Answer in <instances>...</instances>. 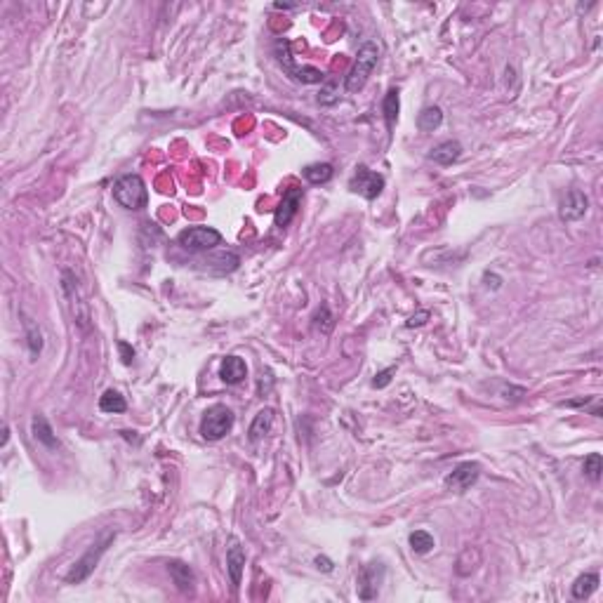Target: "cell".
<instances>
[{
    "label": "cell",
    "instance_id": "obj_14",
    "mask_svg": "<svg viewBox=\"0 0 603 603\" xmlns=\"http://www.w3.org/2000/svg\"><path fill=\"white\" fill-rule=\"evenodd\" d=\"M459 156H462V144L455 142V139L441 142V144L434 146L432 153H429V158H432L434 163H439V165H452L455 160H459Z\"/></svg>",
    "mask_w": 603,
    "mask_h": 603
},
{
    "label": "cell",
    "instance_id": "obj_7",
    "mask_svg": "<svg viewBox=\"0 0 603 603\" xmlns=\"http://www.w3.org/2000/svg\"><path fill=\"white\" fill-rule=\"evenodd\" d=\"M349 189L354 191V194L363 196L366 201H375L382 194V189H384V177H382L380 172H373L370 168H366V165H358L354 177H351L349 182Z\"/></svg>",
    "mask_w": 603,
    "mask_h": 603
},
{
    "label": "cell",
    "instance_id": "obj_15",
    "mask_svg": "<svg viewBox=\"0 0 603 603\" xmlns=\"http://www.w3.org/2000/svg\"><path fill=\"white\" fill-rule=\"evenodd\" d=\"M31 429H33V439L38 441L40 445H45L47 450H57V448H59V439H57V434L52 432L50 422H47L43 415H35L33 417Z\"/></svg>",
    "mask_w": 603,
    "mask_h": 603
},
{
    "label": "cell",
    "instance_id": "obj_13",
    "mask_svg": "<svg viewBox=\"0 0 603 603\" xmlns=\"http://www.w3.org/2000/svg\"><path fill=\"white\" fill-rule=\"evenodd\" d=\"M246 375H248V366L241 356H226L222 366H219V377H222V382H226V384H241V382L246 380Z\"/></svg>",
    "mask_w": 603,
    "mask_h": 603
},
{
    "label": "cell",
    "instance_id": "obj_25",
    "mask_svg": "<svg viewBox=\"0 0 603 603\" xmlns=\"http://www.w3.org/2000/svg\"><path fill=\"white\" fill-rule=\"evenodd\" d=\"M26 339H28V349H31V356H38L40 349H43V335H40L38 325L28 321L26 323Z\"/></svg>",
    "mask_w": 603,
    "mask_h": 603
},
{
    "label": "cell",
    "instance_id": "obj_11",
    "mask_svg": "<svg viewBox=\"0 0 603 603\" xmlns=\"http://www.w3.org/2000/svg\"><path fill=\"white\" fill-rule=\"evenodd\" d=\"M382 577H384V568H382V563L363 566L361 572H358V596H361L363 601H373L380 592Z\"/></svg>",
    "mask_w": 603,
    "mask_h": 603
},
{
    "label": "cell",
    "instance_id": "obj_1",
    "mask_svg": "<svg viewBox=\"0 0 603 603\" xmlns=\"http://www.w3.org/2000/svg\"><path fill=\"white\" fill-rule=\"evenodd\" d=\"M113 198L125 210H142L148 203V191L139 175H123L113 184Z\"/></svg>",
    "mask_w": 603,
    "mask_h": 603
},
{
    "label": "cell",
    "instance_id": "obj_28",
    "mask_svg": "<svg viewBox=\"0 0 603 603\" xmlns=\"http://www.w3.org/2000/svg\"><path fill=\"white\" fill-rule=\"evenodd\" d=\"M396 373V366H389V368H384L382 370V373H377L375 375V380H373V387H377V389H384L387 384H389L391 382V375Z\"/></svg>",
    "mask_w": 603,
    "mask_h": 603
},
{
    "label": "cell",
    "instance_id": "obj_17",
    "mask_svg": "<svg viewBox=\"0 0 603 603\" xmlns=\"http://www.w3.org/2000/svg\"><path fill=\"white\" fill-rule=\"evenodd\" d=\"M271 425H273V410L271 408L260 410V413L255 415L253 425H250V432H248L250 434V441H253V443L262 441L269 432H271Z\"/></svg>",
    "mask_w": 603,
    "mask_h": 603
},
{
    "label": "cell",
    "instance_id": "obj_19",
    "mask_svg": "<svg viewBox=\"0 0 603 603\" xmlns=\"http://www.w3.org/2000/svg\"><path fill=\"white\" fill-rule=\"evenodd\" d=\"M441 123H443V111H441L439 106H427V109H422V113L417 116V128H420L422 133H434V130L441 128Z\"/></svg>",
    "mask_w": 603,
    "mask_h": 603
},
{
    "label": "cell",
    "instance_id": "obj_18",
    "mask_svg": "<svg viewBox=\"0 0 603 603\" xmlns=\"http://www.w3.org/2000/svg\"><path fill=\"white\" fill-rule=\"evenodd\" d=\"M596 587H599V575L596 572H584V575H580L572 582V599L577 601L589 599L596 592Z\"/></svg>",
    "mask_w": 603,
    "mask_h": 603
},
{
    "label": "cell",
    "instance_id": "obj_21",
    "mask_svg": "<svg viewBox=\"0 0 603 603\" xmlns=\"http://www.w3.org/2000/svg\"><path fill=\"white\" fill-rule=\"evenodd\" d=\"M99 410L101 413H113V415L125 413V410H128V403H125V398L118 391L109 389V391H104V396L99 398Z\"/></svg>",
    "mask_w": 603,
    "mask_h": 603
},
{
    "label": "cell",
    "instance_id": "obj_4",
    "mask_svg": "<svg viewBox=\"0 0 603 603\" xmlns=\"http://www.w3.org/2000/svg\"><path fill=\"white\" fill-rule=\"evenodd\" d=\"M234 429V413L226 405H212L201 420V436L205 441H222Z\"/></svg>",
    "mask_w": 603,
    "mask_h": 603
},
{
    "label": "cell",
    "instance_id": "obj_9",
    "mask_svg": "<svg viewBox=\"0 0 603 603\" xmlns=\"http://www.w3.org/2000/svg\"><path fill=\"white\" fill-rule=\"evenodd\" d=\"M589 210V198L580 189H570L559 203V217L563 222H580Z\"/></svg>",
    "mask_w": 603,
    "mask_h": 603
},
{
    "label": "cell",
    "instance_id": "obj_8",
    "mask_svg": "<svg viewBox=\"0 0 603 603\" xmlns=\"http://www.w3.org/2000/svg\"><path fill=\"white\" fill-rule=\"evenodd\" d=\"M479 476H481L479 462H462L445 476V488L452 493H464L479 481Z\"/></svg>",
    "mask_w": 603,
    "mask_h": 603
},
{
    "label": "cell",
    "instance_id": "obj_23",
    "mask_svg": "<svg viewBox=\"0 0 603 603\" xmlns=\"http://www.w3.org/2000/svg\"><path fill=\"white\" fill-rule=\"evenodd\" d=\"M408 540H410V547H413L415 554H429L436 547L434 535L427 533V530H415V533H410Z\"/></svg>",
    "mask_w": 603,
    "mask_h": 603
},
{
    "label": "cell",
    "instance_id": "obj_5",
    "mask_svg": "<svg viewBox=\"0 0 603 603\" xmlns=\"http://www.w3.org/2000/svg\"><path fill=\"white\" fill-rule=\"evenodd\" d=\"M276 59L278 64L283 67L285 76H290L292 80L297 83H304V85H314V83H323V74L314 67H297L295 64V57L290 52V43L288 40L280 38L276 43Z\"/></svg>",
    "mask_w": 603,
    "mask_h": 603
},
{
    "label": "cell",
    "instance_id": "obj_20",
    "mask_svg": "<svg viewBox=\"0 0 603 603\" xmlns=\"http://www.w3.org/2000/svg\"><path fill=\"white\" fill-rule=\"evenodd\" d=\"M302 175L309 184H328L332 179V175H335V170H332L330 163H314V165H307Z\"/></svg>",
    "mask_w": 603,
    "mask_h": 603
},
{
    "label": "cell",
    "instance_id": "obj_3",
    "mask_svg": "<svg viewBox=\"0 0 603 603\" xmlns=\"http://www.w3.org/2000/svg\"><path fill=\"white\" fill-rule=\"evenodd\" d=\"M377 62H380V47L375 45L373 40L363 43L356 55L354 67H351L349 76H346V92H358V90H363V85H366L370 78V74H373V69L377 67Z\"/></svg>",
    "mask_w": 603,
    "mask_h": 603
},
{
    "label": "cell",
    "instance_id": "obj_22",
    "mask_svg": "<svg viewBox=\"0 0 603 603\" xmlns=\"http://www.w3.org/2000/svg\"><path fill=\"white\" fill-rule=\"evenodd\" d=\"M398 109H401V99H398V90H389L384 101H382V111H384L387 125L393 128V123L398 121Z\"/></svg>",
    "mask_w": 603,
    "mask_h": 603
},
{
    "label": "cell",
    "instance_id": "obj_2",
    "mask_svg": "<svg viewBox=\"0 0 603 603\" xmlns=\"http://www.w3.org/2000/svg\"><path fill=\"white\" fill-rule=\"evenodd\" d=\"M116 540V530H106L104 535H101V540H97L94 542L92 547L87 549L85 554H83V557L76 561L74 563V568L69 570V575H67V582L69 584H80V582H85L90 575H92V570L97 568V563H99V559L104 557V552L106 549H109V545L111 542Z\"/></svg>",
    "mask_w": 603,
    "mask_h": 603
},
{
    "label": "cell",
    "instance_id": "obj_30",
    "mask_svg": "<svg viewBox=\"0 0 603 603\" xmlns=\"http://www.w3.org/2000/svg\"><path fill=\"white\" fill-rule=\"evenodd\" d=\"M316 568L323 570V572H330L332 570V561L325 559V557H316Z\"/></svg>",
    "mask_w": 603,
    "mask_h": 603
},
{
    "label": "cell",
    "instance_id": "obj_26",
    "mask_svg": "<svg viewBox=\"0 0 603 603\" xmlns=\"http://www.w3.org/2000/svg\"><path fill=\"white\" fill-rule=\"evenodd\" d=\"M601 471H603V457L599 455V452H592V455L584 459V474H587L592 481H599Z\"/></svg>",
    "mask_w": 603,
    "mask_h": 603
},
{
    "label": "cell",
    "instance_id": "obj_31",
    "mask_svg": "<svg viewBox=\"0 0 603 603\" xmlns=\"http://www.w3.org/2000/svg\"><path fill=\"white\" fill-rule=\"evenodd\" d=\"M429 319V314L427 312H422V314H417V316H413V319L408 321V328H415V325H422L425 323V321Z\"/></svg>",
    "mask_w": 603,
    "mask_h": 603
},
{
    "label": "cell",
    "instance_id": "obj_6",
    "mask_svg": "<svg viewBox=\"0 0 603 603\" xmlns=\"http://www.w3.org/2000/svg\"><path fill=\"white\" fill-rule=\"evenodd\" d=\"M177 243L189 253H207L222 243V234L212 226H191L177 236Z\"/></svg>",
    "mask_w": 603,
    "mask_h": 603
},
{
    "label": "cell",
    "instance_id": "obj_29",
    "mask_svg": "<svg viewBox=\"0 0 603 603\" xmlns=\"http://www.w3.org/2000/svg\"><path fill=\"white\" fill-rule=\"evenodd\" d=\"M118 349H121V354H123V363H125V366H130V363H133V358H135V349L128 342H121V344H118Z\"/></svg>",
    "mask_w": 603,
    "mask_h": 603
},
{
    "label": "cell",
    "instance_id": "obj_24",
    "mask_svg": "<svg viewBox=\"0 0 603 603\" xmlns=\"http://www.w3.org/2000/svg\"><path fill=\"white\" fill-rule=\"evenodd\" d=\"M339 101V83L337 78H330V80H323L321 83V94H319V104L323 106H332Z\"/></svg>",
    "mask_w": 603,
    "mask_h": 603
},
{
    "label": "cell",
    "instance_id": "obj_12",
    "mask_svg": "<svg viewBox=\"0 0 603 603\" xmlns=\"http://www.w3.org/2000/svg\"><path fill=\"white\" fill-rule=\"evenodd\" d=\"M243 568H246V552H243L241 542L231 540L229 549H226V570H229V575H231V584H234V589L241 587Z\"/></svg>",
    "mask_w": 603,
    "mask_h": 603
},
{
    "label": "cell",
    "instance_id": "obj_27",
    "mask_svg": "<svg viewBox=\"0 0 603 603\" xmlns=\"http://www.w3.org/2000/svg\"><path fill=\"white\" fill-rule=\"evenodd\" d=\"M314 321H316V328H319L321 332H325V335L332 330V325H335V321H332V314H330V309H328V304H323V307L316 312Z\"/></svg>",
    "mask_w": 603,
    "mask_h": 603
},
{
    "label": "cell",
    "instance_id": "obj_16",
    "mask_svg": "<svg viewBox=\"0 0 603 603\" xmlns=\"http://www.w3.org/2000/svg\"><path fill=\"white\" fill-rule=\"evenodd\" d=\"M168 570H170V577H172V582L177 584L179 592L187 594L194 589V570H191L184 561H170Z\"/></svg>",
    "mask_w": 603,
    "mask_h": 603
},
{
    "label": "cell",
    "instance_id": "obj_10",
    "mask_svg": "<svg viewBox=\"0 0 603 603\" xmlns=\"http://www.w3.org/2000/svg\"><path fill=\"white\" fill-rule=\"evenodd\" d=\"M302 198H304V191L300 187H288L283 194V201H280V205L276 207V212H273V222H276L278 229H285L292 219L297 217V212H300V205H302Z\"/></svg>",
    "mask_w": 603,
    "mask_h": 603
}]
</instances>
